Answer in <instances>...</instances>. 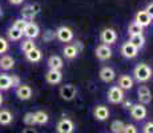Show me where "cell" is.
Segmentation results:
<instances>
[{
  "instance_id": "35",
  "label": "cell",
  "mask_w": 153,
  "mask_h": 133,
  "mask_svg": "<svg viewBox=\"0 0 153 133\" xmlns=\"http://www.w3.org/2000/svg\"><path fill=\"white\" fill-rule=\"evenodd\" d=\"M11 77V87H19L22 82H20V77L19 76H16V75H13V76H10Z\"/></svg>"
},
{
  "instance_id": "31",
  "label": "cell",
  "mask_w": 153,
  "mask_h": 133,
  "mask_svg": "<svg viewBox=\"0 0 153 133\" xmlns=\"http://www.w3.org/2000/svg\"><path fill=\"white\" fill-rule=\"evenodd\" d=\"M23 121H24V124H25L27 126L35 125V117H33V113H32V112H27V113L24 114V117H23Z\"/></svg>"
},
{
  "instance_id": "27",
  "label": "cell",
  "mask_w": 153,
  "mask_h": 133,
  "mask_svg": "<svg viewBox=\"0 0 153 133\" xmlns=\"http://www.w3.org/2000/svg\"><path fill=\"white\" fill-rule=\"evenodd\" d=\"M63 52H64V56H65L67 59H75L79 53V51L75 48V45H67Z\"/></svg>"
},
{
  "instance_id": "13",
  "label": "cell",
  "mask_w": 153,
  "mask_h": 133,
  "mask_svg": "<svg viewBox=\"0 0 153 133\" xmlns=\"http://www.w3.org/2000/svg\"><path fill=\"white\" fill-rule=\"evenodd\" d=\"M96 56H97V59H100V60H108L112 56V49L108 45H105V44H101L96 49Z\"/></svg>"
},
{
  "instance_id": "16",
  "label": "cell",
  "mask_w": 153,
  "mask_h": 133,
  "mask_svg": "<svg viewBox=\"0 0 153 133\" xmlns=\"http://www.w3.org/2000/svg\"><path fill=\"white\" fill-rule=\"evenodd\" d=\"M114 76H116V73H114V71L112 69L111 67H104L101 71H100V79H101L104 82L113 81Z\"/></svg>"
},
{
  "instance_id": "25",
  "label": "cell",
  "mask_w": 153,
  "mask_h": 133,
  "mask_svg": "<svg viewBox=\"0 0 153 133\" xmlns=\"http://www.w3.org/2000/svg\"><path fill=\"white\" fill-rule=\"evenodd\" d=\"M11 88V77L8 75H0V91H7Z\"/></svg>"
},
{
  "instance_id": "10",
  "label": "cell",
  "mask_w": 153,
  "mask_h": 133,
  "mask_svg": "<svg viewBox=\"0 0 153 133\" xmlns=\"http://www.w3.org/2000/svg\"><path fill=\"white\" fill-rule=\"evenodd\" d=\"M137 52H139V49L136 48L134 45H132L129 41H126V43L123 44V47H121V53H123V56L126 59H133V57H136L137 56Z\"/></svg>"
},
{
  "instance_id": "14",
  "label": "cell",
  "mask_w": 153,
  "mask_h": 133,
  "mask_svg": "<svg viewBox=\"0 0 153 133\" xmlns=\"http://www.w3.org/2000/svg\"><path fill=\"white\" fill-rule=\"evenodd\" d=\"M45 79L47 81L49 82V84H59V82L61 81V79H63V75H61L60 71H53V69H49L48 72H47L45 75Z\"/></svg>"
},
{
  "instance_id": "23",
  "label": "cell",
  "mask_w": 153,
  "mask_h": 133,
  "mask_svg": "<svg viewBox=\"0 0 153 133\" xmlns=\"http://www.w3.org/2000/svg\"><path fill=\"white\" fill-rule=\"evenodd\" d=\"M42 51H40L39 48H35V49H32L31 52H28L27 53V59L29 61H32V63H37V61H40L42 60Z\"/></svg>"
},
{
  "instance_id": "32",
  "label": "cell",
  "mask_w": 153,
  "mask_h": 133,
  "mask_svg": "<svg viewBox=\"0 0 153 133\" xmlns=\"http://www.w3.org/2000/svg\"><path fill=\"white\" fill-rule=\"evenodd\" d=\"M28 24V22L27 20H24V19H17V20H15V23H13V28H16V29H19V31H24V28L27 27Z\"/></svg>"
},
{
  "instance_id": "1",
  "label": "cell",
  "mask_w": 153,
  "mask_h": 133,
  "mask_svg": "<svg viewBox=\"0 0 153 133\" xmlns=\"http://www.w3.org/2000/svg\"><path fill=\"white\" fill-rule=\"evenodd\" d=\"M133 75H134V79L140 82H145L151 79L152 76V69L149 68L146 64H139L133 71Z\"/></svg>"
},
{
  "instance_id": "18",
  "label": "cell",
  "mask_w": 153,
  "mask_h": 133,
  "mask_svg": "<svg viewBox=\"0 0 153 133\" xmlns=\"http://www.w3.org/2000/svg\"><path fill=\"white\" fill-rule=\"evenodd\" d=\"M13 65H15V60L11 57V56L4 55V56H1V57H0V68H1L3 71L12 69Z\"/></svg>"
},
{
  "instance_id": "5",
  "label": "cell",
  "mask_w": 153,
  "mask_h": 133,
  "mask_svg": "<svg viewBox=\"0 0 153 133\" xmlns=\"http://www.w3.org/2000/svg\"><path fill=\"white\" fill-rule=\"evenodd\" d=\"M55 35L57 36V39L60 41H63V43H68V41L73 39V32L68 27H60V28L56 31Z\"/></svg>"
},
{
  "instance_id": "38",
  "label": "cell",
  "mask_w": 153,
  "mask_h": 133,
  "mask_svg": "<svg viewBox=\"0 0 153 133\" xmlns=\"http://www.w3.org/2000/svg\"><path fill=\"white\" fill-rule=\"evenodd\" d=\"M23 1H24V0H10V3L13 5H19V4H22Z\"/></svg>"
},
{
  "instance_id": "8",
  "label": "cell",
  "mask_w": 153,
  "mask_h": 133,
  "mask_svg": "<svg viewBox=\"0 0 153 133\" xmlns=\"http://www.w3.org/2000/svg\"><path fill=\"white\" fill-rule=\"evenodd\" d=\"M16 96L19 97L20 100L25 101V100H29L32 97V89L29 85H25V84H20L16 89Z\"/></svg>"
},
{
  "instance_id": "40",
  "label": "cell",
  "mask_w": 153,
  "mask_h": 133,
  "mask_svg": "<svg viewBox=\"0 0 153 133\" xmlns=\"http://www.w3.org/2000/svg\"><path fill=\"white\" fill-rule=\"evenodd\" d=\"M22 133H36V131H35V129H32V128H27V129H24Z\"/></svg>"
},
{
  "instance_id": "17",
  "label": "cell",
  "mask_w": 153,
  "mask_h": 133,
  "mask_svg": "<svg viewBox=\"0 0 153 133\" xmlns=\"http://www.w3.org/2000/svg\"><path fill=\"white\" fill-rule=\"evenodd\" d=\"M64 63H63V59L57 55H53L48 59V67L49 69H53V71H60L63 68Z\"/></svg>"
},
{
  "instance_id": "37",
  "label": "cell",
  "mask_w": 153,
  "mask_h": 133,
  "mask_svg": "<svg viewBox=\"0 0 153 133\" xmlns=\"http://www.w3.org/2000/svg\"><path fill=\"white\" fill-rule=\"evenodd\" d=\"M152 131H153V123L149 121V123H146L145 126H144V133H152Z\"/></svg>"
},
{
  "instance_id": "6",
  "label": "cell",
  "mask_w": 153,
  "mask_h": 133,
  "mask_svg": "<svg viewBox=\"0 0 153 133\" xmlns=\"http://www.w3.org/2000/svg\"><path fill=\"white\" fill-rule=\"evenodd\" d=\"M59 133H72L75 131V125L69 119H63L57 123V126H56Z\"/></svg>"
},
{
  "instance_id": "11",
  "label": "cell",
  "mask_w": 153,
  "mask_h": 133,
  "mask_svg": "<svg viewBox=\"0 0 153 133\" xmlns=\"http://www.w3.org/2000/svg\"><path fill=\"white\" fill-rule=\"evenodd\" d=\"M23 33H24L28 39L33 40L35 37H37V36H39V33H40L39 25L35 24V23H28L27 27L24 28V31H23Z\"/></svg>"
},
{
  "instance_id": "22",
  "label": "cell",
  "mask_w": 153,
  "mask_h": 133,
  "mask_svg": "<svg viewBox=\"0 0 153 133\" xmlns=\"http://www.w3.org/2000/svg\"><path fill=\"white\" fill-rule=\"evenodd\" d=\"M22 16L24 20H32V19H35V16H36V12L33 11L32 5H25V7L22 10Z\"/></svg>"
},
{
  "instance_id": "15",
  "label": "cell",
  "mask_w": 153,
  "mask_h": 133,
  "mask_svg": "<svg viewBox=\"0 0 153 133\" xmlns=\"http://www.w3.org/2000/svg\"><path fill=\"white\" fill-rule=\"evenodd\" d=\"M93 114H95V119L99 120V121H104L107 120L108 117H109V111H108L107 106L104 105H97L95 108V112H93Z\"/></svg>"
},
{
  "instance_id": "34",
  "label": "cell",
  "mask_w": 153,
  "mask_h": 133,
  "mask_svg": "<svg viewBox=\"0 0 153 133\" xmlns=\"http://www.w3.org/2000/svg\"><path fill=\"white\" fill-rule=\"evenodd\" d=\"M8 49V43L5 39H3V37H0V53H4L7 52Z\"/></svg>"
},
{
  "instance_id": "26",
  "label": "cell",
  "mask_w": 153,
  "mask_h": 133,
  "mask_svg": "<svg viewBox=\"0 0 153 133\" xmlns=\"http://www.w3.org/2000/svg\"><path fill=\"white\" fill-rule=\"evenodd\" d=\"M143 27L139 25L137 23H132L131 25H129L128 28V33L131 35V36H136V35H143Z\"/></svg>"
},
{
  "instance_id": "7",
  "label": "cell",
  "mask_w": 153,
  "mask_h": 133,
  "mask_svg": "<svg viewBox=\"0 0 153 133\" xmlns=\"http://www.w3.org/2000/svg\"><path fill=\"white\" fill-rule=\"evenodd\" d=\"M131 114H132V117H133L134 120L140 121V120L145 119V116H146V108L143 104H136V105H133L131 108Z\"/></svg>"
},
{
  "instance_id": "20",
  "label": "cell",
  "mask_w": 153,
  "mask_h": 133,
  "mask_svg": "<svg viewBox=\"0 0 153 133\" xmlns=\"http://www.w3.org/2000/svg\"><path fill=\"white\" fill-rule=\"evenodd\" d=\"M12 113L7 109H1L0 111V125H10L12 123Z\"/></svg>"
},
{
  "instance_id": "2",
  "label": "cell",
  "mask_w": 153,
  "mask_h": 133,
  "mask_svg": "<svg viewBox=\"0 0 153 133\" xmlns=\"http://www.w3.org/2000/svg\"><path fill=\"white\" fill-rule=\"evenodd\" d=\"M76 94H77V89H76V87L75 85H72V84H65V85H63V87L60 88L61 99L67 100V101L73 100L76 97Z\"/></svg>"
},
{
  "instance_id": "21",
  "label": "cell",
  "mask_w": 153,
  "mask_h": 133,
  "mask_svg": "<svg viewBox=\"0 0 153 133\" xmlns=\"http://www.w3.org/2000/svg\"><path fill=\"white\" fill-rule=\"evenodd\" d=\"M33 117H35V124H39V125H44L49 120L48 114L43 111H37L36 113H33Z\"/></svg>"
},
{
  "instance_id": "30",
  "label": "cell",
  "mask_w": 153,
  "mask_h": 133,
  "mask_svg": "<svg viewBox=\"0 0 153 133\" xmlns=\"http://www.w3.org/2000/svg\"><path fill=\"white\" fill-rule=\"evenodd\" d=\"M23 36V32L19 31V29L16 28H10V31H8V37H10L11 40H20Z\"/></svg>"
},
{
  "instance_id": "41",
  "label": "cell",
  "mask_w": 153,
  "mask_h": 133,
  "mask_svg": "<svg viewBox=\"0 0 153 133\" xmlns=\"http://www.w3.org/2000/svg\"><path fill=\"white\" fill-rule=\"evenodd\" d=\"M1 103H3V97H1V93H0V105H1Z\"/></svg>"
},
{
  "instance_id": "4",
  "label": "cell",
  "mask_w": 153,
  "mask_h": 133,
  "mask_svg": "<svg viewBox=\"0 0 153 133\" xmlns=\"http://www.w3.org/2000/svg\"><path fill=\"white\" fill-rule=\"evenodd\" d=\"M152 13L148 12V11H139L136 15V20H134V23H137L139 25H141L144 28V27L149 25L152 23Z\"/></svg>"
},
{
  "instance_id": "24",
  "label": "cell",
  "mask_w": 153,
  "mask_h": 133,
  "mask_svg": "<svg viewBox=\"0 0 153 133\" xmlns=\"http://www.w3.org/2000/svg\"><path fill=\"white\" fill-rule=\"evenodd\" d=\"M129 43L132 44V45H134L137 49H140L141 47H144V44H145V37L143 36V35H136V36H131V40H129Z\"/></svg>"
},
{
  "instance_id": "29",
  "label": "cell",
  "mask_w": 153,
  "mask_h": 133,
  "mask_svg": "<svg viewBox=\"0 0 153 133\" xmlns=\"http://www.w3.org/2000/svg\"><path fill=\"white\" fill-rule=\"evenodd\" d=\"M35 48H36V45H35L33 40H31V39H27L22 43V49L25 52V55H27L28 52H31L32 49H35Z\"/></svg>"
},
{
  "instance_id": "42",
  "label": "cell",
  "mask_w": 153,
  "mask_h": 133,
  "mask_svg": "<svg viewBox=\"0 0 153 133\" xmlns=\"http://www.w3.org/2000/svg\"><path fill=\"white\" fill-rule=\"evenodd\" d=\"M0 13H1V8H0Z\"/></svg>"
},
{
  "instance_id": "9",
  "label": "cell",
  "mask_w": 153,
  "mask_h": 133,
  "mask_svg": "<svg viewBox=\"0 0 153 133\" xmlns=\"http://www.w3.org/2000/svg\"><path fill=\"white\" fill-rule=\"evenodd\" d=\"M117 39L116 32L112 28H105L104 31L101 32V41L105 44V45H109V44H113Z\"/></svg>"
},
{
  "instance_id": "28",
  "label": "cell",
  "mask_w": 153,
  "mask_h": 133,
  "mask_svg": "<svg viewBox=\"0 0 153 133\" xmlns=\"http://www.w3.org/2000/svg\"><path fill=\"white\" fill-rule=\"evenodd\" d=\"M124 126H125V124L123 123V121L114 120L113 123H112V125H111V129H112V132H113V133H123V131H124Z\"/></svg>"
},
{
  "instance_id": "36",
  "label": "cell",
  "mask_w": 153,
  "mask_h": 133,
  "mask_svg": "<svg viewBox=\"0 0 153 133\" xmlns=\"http://www.w3.org/2000/svg\"><path fill=\"white\" fill-rule=\"evenodd\" d=\"M53 37H55V32H52V31H47L44 33V40L45 41H51Z\"/></svg>"
},
{
  "instance_id": "12",
  "label": "cell",
  "mask_w": 153,
  "mask_h": 133,
  "mask_svg": "<svg viewBox=\"0 0 153 133\" xmlns=\"http://www.w3.org/2000/svg\"><path fill=\"white\" fill-rule=\"evenodd\" d=\"M139 100H140V104L145 105V104H149L152 100V96H151V91L148 89V87L143 85V87L139 88Z\"/></svg>"
},
{
  "instance_id": "33",
  "label": "cell",
  "mask_w": 153,
  "mask_h": 133,
  "mask_svg": "<svg viewBox=\"0 0 153 133\" xmlns=\"http://www.w3.org/2000/svg\"><path fill=\"white\" fill-rule=\"evenodd\" d=\"M123 133H137V128L133 125V124H126V125L124 126Z\"/></svg>"
},
{
  "instance_id": "19",
  "label": "cell",
  "mask_w": 153,
  "mask_h": 133,
  "mask_svg": "<svg viewBox=\"0 0 153 133\" xmlns=\"http://www.w3.org/2000/svg\"><path fill=\"white\" fill-rule=\"evenodd\" d=\"M132 87H133V80H132L131 76H128V75L120 76V79H119V88H121V89H131Z\"/></svg>"
},
{
  "instance_id": "39",
  "label": "cell",
  "mask_w": 153,
  "mask_h": 133,
  "mask_svg": "<svg viewBox=\"0 0 153 133\" xmlns=\"http://www.w3.org/2000/svg\"><path fill=\"white\" fill-rule=\"evenodd\" d=\"M132 106H133V104H132L131 101H125V103H124V108H126V109H131Z\"/></svg>"
},
{
  "instance_id": "3",
  "label": "cell",
  "mask_w": 153,
  "mask_h": 133,
  "mask_svg": "<svg viewBox=\"0 0 153 133\" xmlns=\"http://www.w3.org/2000/svg\"><path fill=\"white\" fill-rule=\"evenodd\" d=\"M108 100L112 104H119L124 100V92H123L121 88L119 87H112L108 92Z\"/></svg>"
}]
</instances>
